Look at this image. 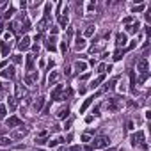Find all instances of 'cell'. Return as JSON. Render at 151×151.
Segmentation results:
<instances>
[{"instance_id": "cell-1", "label": "cell", "mask_w": 151, "mask_h": 151, "mask_svg": "<svg viewBox=\"0 0 151 151\" xmlns=\"http://www.w3.org/2000/svg\"><path fill=\"white\" fill-rule=\"evenodd\" d=\"M130 142H132L133 148H142V149H148V144H146V137H144V132H137L130 137Z\"/></svg>"}, {"instance_id": "cell-2", "label": "cell", "mask_w": 151, "mask_h": 151, "mask_svg": "<svg viewBox=\"0 0 151 151\" xmlns=\"http://www.w3.org/2000/svg\"><path fill=\"white\" fill-rule=\"evenodd\" d=\"M108 144H110V139H108L107 135L96 137V139H93V142H91V146H93L94 149H103V148H107Z\"/></svg>"}, {"instance_id": "cell-3", "label": "cell", "mask_w": 151, "mask_h": 151, "mask_svg": "<svg viewBox=\"0 0 151 151\" xmlns=\"http://www.w3.org/2000/svg\"><path fill=\"white\" fill-rule=\"evenodd\" d=\"M121 103H123V100L121 98H117V96H114V98H110L108 102H107V108L110 110V112H116V110H119L121 108Z\"/></svg>"}, {"instance_id": "cell-4", "label": "cell", "mask_w": 151, "mask_h": 151, "mask_svg": "<svg viewBox=\"0 0 151 151\" xmlns=\"http://www.w3.org/2000/svg\"><path fill=\"white\" fill-rule=\"evenodd\" d=\"M137 69H139V73H142V77H140V82H144V80L148 78V60L146 59H140L139 62H137Z\"/></svg>"}, {"instance_id": "cell-5", "label": "cell", "mask_w": 151, "mask_h": 151, "mask_svg": "<svg viewBox=\"0 0 151 151\" xmlns=\"http://www.w3.org/2000/svg\"><path fill=\"white\" fill-rule=\"evenodd\" d=\"M46 48L50 50V52H55L57 50V39H55V36H50V37H46Z\"/></svg>"}, {"instance_id": "cell-6", "label": "cell", "mask_w": 151, "mask_h": 151, "mask_svg": "<svg viewBox=\"0 0 151 151\" xmlns=\"http://www.w3.org/2000/svg\"><path fill=\"white\" fill-rule=\"evenodd\" d=\"M0 75H2L4 78H14L16 77V69H14V66H9V68L4 69V71H0Z\"/></svg>"}, {"instance_id": "cell-7", "label": "cell", "mask_w": 151, "mask_h": 151, "mask_svg": "<svg viewBox=\"0 0 151 151\" xmlns=\"http://www.w3.org/2000/svg\"><path fill=\"white\" fill-rule=\"evenodd\" d=\"M126 43H128V39H126V34L119 32V34L116 36V45H117V46H125Z\"/></svg>"}, {"instance_id": "cell-8", "label": "cell", "mask_w": 151, "mask_h": 151, "mask_svg": "<svg viewBox=\"0 0 151 151\" xmlns=\"http://www.w3.org/2000/svg\"><path fill=\"white\" fill-rule=\"evenodd\" d=\"M7 126H9V128H14V126H22V119H18L16 116L9 117V119H7Z\"/></svg>"}, {"instance_id": "cell-9", "label": "cell", "mask_w": 151, "mask_h": 151, "mask_svg": "<svg viewBox=\"0 0 151 151\" xmlns=\"http://www.w3.org/2000/svg\"><path fill=\"white\" fill-rule=\"evenodd\" d=\"M135 71H130V91H132V94H137V89H135Z\"/></svg>"}, {"instance_id": "cell-10", "label": "cell", "mask_w": 151, "mask_h": 151, "mask_svg": "<svg viewBox=\"0 0 151 151\" xmlns=\"http://www.w3.org/2000/svg\"><path fill=\"white\" fill-rule=\"evenodd\" d=\"M68 22H69V18H68V9H64L62 14H59V23H60V27H66Z\"/></svg>"}, {"instance_id": "cell-11", "label": "cell", "mask_w": 151, "mask_h": 151, "mask_svg": "<svg viewBox=\"0 0 151 151\" xmlns=\"http://www.w3.org/2000/svg\"><path fill=\"white\" fill-rule=\"evenodd\" d=\"M59 78H60V75H59L57 71H52V73L48 75V84H50V85L57 84V82H59Z\"/></svg>"}, {"instance_id": "cell-12", "label": "cell", "mask_w": 151, "mask_h": 151, "mask_svg": "<svg viewBox=\"0 0 151 151\" xmlns=\"http://www.w3.org/2000/svg\"><path fill=\"white\" fill-rule=\"evenodd\" d=\"M28 46H30V37L25 36L23 39H20V43H18V48H20V50H27Z\"/></svg>"}, {"instance_id": "cell-13", "label": "cell", "mask_w": 151, "mask_h": 151, "mask_svg": "<svg viewBox=\"0 0 151 151\" xmlns=\"http://www.w3.org/2000/svg\"><path fill=\"white\" fill-rule=\"evenodd\" d=\"M60 93H62V85L57 84L55 89L52 91V100H60Z\"/></svg>"}, {"instance_id": "cell-14", "label": "cell", "mask_w": 151, "mask_h": 151, "mask_svg": "<svg viewBox=\"0 0 151 151\" xmlns=\"http://www.w3.org/2000/svg\"><path fill=\"white\" fill-rule=\"evenodd\" d=\"M93 102H94V96H89V98L85 100V102L82 103V107H80V114H84L85 110H87V107H89L91 103H93Z\"/></svg>"}, {"instance_id": "cell-15", "label": "cell", "mask_w": 151, "mask_h": 151, "mask_svg": "<svg viewBox=\"0 0 151 151\" xmlns=\"http://www.w3.org/2000/svg\"><path fill=\"white\" fill-rule=\"evenodd\" d=\"M43 103H45V98H37L36 102H34V105H32V108H34V112H39V110L43 108Z\"/></svg>"}, {"instance_id": "cell-16", "label": "cell", "mask_w": 151, "mask_h": 151, "mask_svg": "<svg viewBox=\"0 0 151 151\" xmlns=\"http://www.w3.org/2000/svg\"><path fill=\"white\" fill-rule=\"evenodd\" d=\"M36 80H37V71H36V73L27 75V77H25V84H27V85H32V84L36 82Z\"/></svg>"}, {"instance_id": "cell-17", "label": "cell", "mask_w": 151, "mask_h": 151, "mask_svg": "<svg viewBox=\"0 0 151 151\" xmlns=\"http://www.w3.org/2000/svg\"><path fill=\"white\" fill-rule=\"evenodd\" d=\"M0 48H2V55H4V57H7V55H9V52H11V45L5 43V41L0 43Z\"/></svg>"}, {"instance_id": "cell-18", "label": "cell", "mask_w": 151, "mask_h": 151, "mask_svg": "<svg viewBox=\"0 0 151 151\" xmlns=\"http://www.w3.org/2000/svg\"><path fill=\"white\" fill-rule=\"evenodd\" d=\"M68 116H69V108H68V107L59 108V112H57V117H59V119H66Z\"/></svg>"}, {"instance_id": "cell-19", "label": "cell", "mask_w": 151, "mask_h": 151, "mask_svg": "<svg viewBox=\"0 0 151 151\" xmlns=\"http://www.w3.org/2000/svg\"><path fill=\"white\" fill-rule=\"evenodd\" d=\"M103 80H105V75H100L98 78H94V80H93V82H91V85H89V87H91V89H96V87H98L100 84H102V82H103Z\"/></svg>"}, {"instance_id": "cell-20", "label": "cell", "mask_w": 151, "mask_h": 151, "mask_svg": "<svg viewBox=\"0 0 151 151\" xmlns=\"http://www.w3.org/2000/svg\"><path fill=\"white\" fill-rule=\"evenodd\" d=\"M75 48L78 50V52H80V50H84V48H85V39H84V37H77V41H75Z\"/></svg>"}, {"instance_id": "cell-21", "label": "cell", "mask_w": 151, "mask_h": 151, "mask_svg": "<svg viewBox=\"0 0 151 151\" xmlns=\"http://www.w3.org/2000/svg\"><path fill=\"white\" fill-rule=\"evenodd\" d=\"M75 69H77V71H85L87 64L84 62V60H77V62H75Z\"/></svg>"}, {"instance_id": "cell-22", "label": "cell", "mask_w": 151, "mask_h": 151, "mask_svg": "<svg viewBox=\"0 0 151 151\" xmlns=\"http://www.w3.org/2000/svg\"><path fill=\"white\" fill-rule=\"evenodd\" d=\"M126 30H128V34H135L137 30H139V22H133L132 25H128Z\"/></svg>"}, {"instance_id": "cell-23", "label": "cell", "mask_w": 151, "mask_h": 151, "mask_svg": "<svg viewBox=\"0 0 151 151\" xmlns=\"http://www.w3.org/2000/svg\"><path fill=\"white\" fill-rule=\"evenodd\" d=\"M60 142H64V139H62V137H57V139H53V140H48L46 144H48L50 148H53V146H59Z\"/></svg>"}, {"instance_id": "cell-24", "label": "cell", "mask_w": 151, "mask_h": 151, "mask_svg": "<svg viewBox=\"0 0 151 151\" xmlns=\"http://www.w3.org/2000/svg\"><path fill=\"white\" fill-rule=\"evenodd\" d=\"M103 48H105V43L102 41L100 45H96V46H93V48H91V52H93V53H96V52H102Z\"/></svg>"}, {"instance_id": "cell-25", "label": "cell", "mask_w": 151, "mask_h": 151, "mask_svg": "<svg viewBox=\"0 0 151 151\" xmlns=\"http://www.w3.org/2000/svg\"><path fill=\"white\" fill-rule=\"evenodd\" d=\"M32 66H34V55H27V69L28 71L32 69Z\"/></svg>"}, {"instance_id": "cell-26", "label": "cell", "mask_w": 151, "mask_h": 151, "mask_svg": "<svg viewBox=\"0 0 151 151\" xmlns=\"http://www.w3.org/2000/svg\"><path fill=\"white\" fill-rule=\"evenodd\" d=\"M125 52H126V50H117V52L114 53V60H121L123 55H125Z\"/></svg>"}, {"instance_id": "cell-27", "label": "cell", "mask_w": 151, "mask_h": 151, "mask_svg": "<svg viewBox=\"0 0 151 151\" xmlns=\"http://www.w3.org/2000/svg\"><path fill=\"white\" fill-rule=\"evenodd\" d=\"M7 105H9V108H11V110H14V108H16V105H18V102H16V98H9V102H7Z\"/></svg>"}, {"instance_id": "cell-28", "label": "cell", "mask_w": 151, "mask_h": 151, "mask_svg": "<svg viewBox=\"0 0 151 151\" xmlns=\"http://www.w3.org/2000/svg\"><path fill=\"white\" fill-rule=\"evenodd\" d=\"M9 144H11V139H9V137H0V146H9Z\"/></svg>"}, {"instance_id": "cell-29", "label": "cell", "mask_w": 151, "mask_h": 151, "mask_svg": "<svg viewBox=\"0 0 151 151\" xmlns=\"http://www.w3.org/2000/svg\"><path fill=\"white\" fill-rule=\"evenodd\" d=\"M114 84H116V80H110V82H107L105 87H103V91H110V89L114 87Z\"/></svg>"}, {"instance_id": "cell-30", "label": "cell", "mask_w": 151, "mask_h": 151, "mask_svg": "<svg viewBox=\"0 0 151 151\" xmlns=\"http://www.w3.org/2000/svg\"><path fill=\"white\" fill-rule=\"evenodd\" d=\"M60 52H62L64 55L68 53V43H66V41H62V43H60Z\"/></svg>"}, {"instance_id": "cell-31", "label": "cell", "mask_w": 151, "mask_h": 151, "mask_svg": "<svg viewBox=\"0 0 151 151\" xmlns=\"http://www.w3.org/2000/svg\"><path fill=\"white\" fill-rule=\"evenodd\" d=\"M93 34H94V27L91 25V27H87V28H85V36H93Z\"/></svg>"}, {"instance_id": "cell-32", "label": "cell", "mask_w": 151, "mask_h": 151, "mask_svg": "<svg viewBox=\"0 0 151 151\" xmlns=\"http://www.w3.org/2000/svg\"><path fill=\"white\" fill-rule=\"evenodd\" d=\"M23 93H25V87H22V85H18V87H16V94H18V96H22Z\"/></svg>"}, {"instance_id": "cell-33", "label": "cell", "mask_w": 151, "mask_h": 151, "mask_svg": "<svg viewBox=\"0 0 151 151\" xmlns=\"http://www.w3.org/2000/svg\"><path fill=\"white\" fill-rule=\"evenodd\" d=\"M13 13H14V7H9V11L4 14V18H11V16H13Z\"/></svg>"}, {"instance_id": "cell-34", "label": "cell", "mask_w": 151, "mask_h": 151, "mask_svg": "<svg viewBox=\"0 0 151 151\" xmlns=\"http://www.w3.org/2000/svg\"><path fill=\"white\" fill-rule=\"evenodd\" d=\"M13 60H14L16 64H20V62L23 60V57H22V55H13Z\"/></svg>"}, {"instance_id": "cell-35", "label": "cell", "mask_w": 151, "mask_h": 151, "mask_svg": "<svg viewBox=\"0 0 151 151\" xmlns=\"http://www.w3.org/2000/svg\"><path fill=\"white\" fill-rule=\"evenodd\" d=\"M132 11H133V13H142V11H144V5H137V7L132 9Z\"/></svg>"}, {"instance_id": "cell-36", "label": "cell", "mask_w": 151, "mask_h": 151, "mask_svg": "<svg viewBox=\"0 0 151 151\" xmlns=\"http://www.w3.org/2000/svg\"><path fill=\"white\" fill-rule=\"evenodd\" d=\"M5 117V107H0V119Z\"/></svg>"}, {"instance_id": "cell-37", "label": "cell", "mask_w": 151, "mask_h": 151, "mask_svg": "<svg viewBox=\"0 0 151 151\" xmlns=\"http://www.w3.org/2000/svg\"><path fill=\"white\" fill-rule=\"evenodd\" d=\"M105 69H107L105 64H100V66H98V71H100V73H105Z\"/></svg>"}, {"instance_id": "cell-38", "label": "cell", "mask_w": 151, "mask_h": 151, "mask_svg": "<svg viewBox=\"0 0 151 151\" xmlns=\"http://www.w3.org/2000/svg\"><path fill=\"white\" fill-rule=\"evenodd\" d=\"M119 91H121V93H125V91H126V84H125V82L119 84Z\"/></svg>"}, {"instance_id": "cell-39", "label": "cell", "mask_w": 151, "mask_h": 151, "mask_svg": "<svg viewBox=\"0 0 151 151\" xmlns=\"http://www.w3.org/2000/svg\"><path fill=\"white\" fill-rule=\"evenodd\" d=\"M93 9H94V2H91V4L87 5V11H93Z\"/></svg>"}, {"instance_id": "cell-40", "label": "cell", "mask_w": 151, "mask_h": 151, "mask_svg": "<svg viewBox=\"0 0 151 151\" xmlns=\"http://www.w3.org/2000/svg\"><path fill=\"white\" fill-rule=\"evenodd\" d=\"M82 140H84V142H87V140H89V133H84V135H82Z\"/></svg>"}, {"instance_id": "cell-41", "label": "cell", "mask_w": 151, "mask_h": 151, "mask_svg": "<svg viewBox=\"0 0 151 151\" xmlns=\"http://www.w3.org/2000/svg\"><path fill=\"white\" fill-rule=\"evenodd\" d=\"M57 32H59V28H57V27H52V36H55Z\"/></svg>"}, {"instance_id": "cell-42", "label": "cell", "mask_w": 151, "mask_h": 151, "mask_svg": "<svg viewBox=\"0 0 151 151\" xmlns=\"http://www.w3.org/2000/svg\"><path fill=\"white\" fill-rule=\"evenodd\" d=\"M59 130H60L59 125H53V126H52V132H59Z\"/></svg>"}, {"instance_id": "cell-43", "label": "cell", "mask_w": 151, "mask_h": 151, "mask_svg": "<svg viewBox=\"0 0 151 151\" xmlns=\"http://www.w3.org/2000/svg\"><path fill=\"white\" fill-rule=\"evenodd\" d=\"M71 151H80V148H78V146H75V148H71Z\"/></svg>"}, {"instance_id": "cell-44", "label": "cell", "mask_w": 151, "mask_h": 151, "mask_svg": "<svg viewBox=\"0 0 151 151\" xmlns=\"http://www.w3.org/2000/svg\"><path fill=\"white\" fill-rule=\"evenodd\" d=\"M2 91H4V84H2V82H0V93H2Z\"/></svg>"}, {"instance_id": "cell-45", "label": "cell", "mask_w": 151, "mask_h": 151, "mask_svg": "<svg viewBox=\"0 0 151 151\" xmlns=\"http://www.w3.org/2000/svg\"><path fill=\"white\" fill-rule=\"evenodd\" d=\"M2 28H4V27H2V23H0V32H2Z\"/></svg>"}, {"instance_id": "cell-46", "label": "cell", "mask_w": 151, "mask_h": 151, "mask_svg": "<svg viewBox=\"0 0 151 151\" xmlns=\"http://www.w3.org/2000/svg\"><path fill=\"white\" fill-rule=\"evenodd\" d=\"M37 151H43V149H37Z\"/></svg>"}]
</instances>
